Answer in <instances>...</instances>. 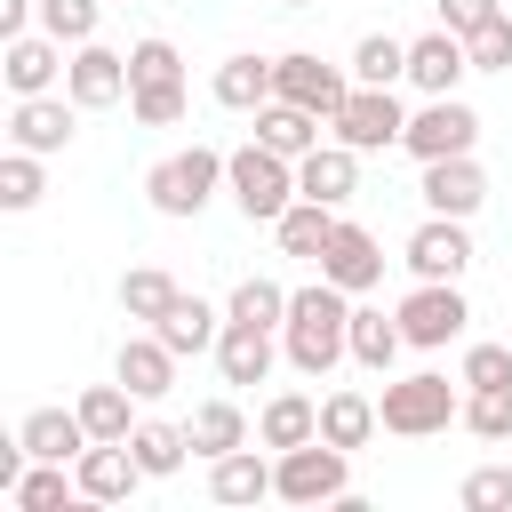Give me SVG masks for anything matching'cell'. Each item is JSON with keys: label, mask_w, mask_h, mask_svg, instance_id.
Segmentation results:
<instances>
[{"label": "cell", "mask_w": 512, "mask_h": 512, "mask_svg": "<svg viewBox=\"0 0 512 512\" xmlns=\"http://www.w3.org/2000/svg\"><path fill=\"white\" fill-rule=\"evenodd\" d=\"M280 352L296 376H328L336 360H352V296L336 280L288 288V320H280Z\"/></svg>", "instance_id": "1"}, {"label": "cell", "mask_w": 512, "mask_h": 512, "mask_svg": "<svg viewBox=\"0 0 512 512\" xmlns=\"http://www.w3.org/2000/svg\"><path fill=\"white\" fill-rule=\"evenodd\" d=\"M464 384V376H456ZM440 368H416V376H400V384H384V400H376V416H384V432H400V440H432V432H448L456 416H464V392H456Z\"/></svg>", "instance_id": "2"}, {"label": "cell", "mask_w": 512, "mask_h": 512, "mask_svg": "<svg viewBox=\"0 0 512 512\" xmlns=\"http://www.w3.org/2000/svg\"><path fill=\"white\" fill-rule=\"evenodd\" d=\"M272 496H280V504H344V496H352V448H336V440L280 448Z\"/></svg>", "instance_id": "3"}, {"label": "cell", "mask_w": 512, "mask_h": 512, "mask_svg": "<svg viewBox=\"0 0 512 512\" xmlns=\"http://www.w3.org/2000/svg\"><path fill=\"white\" fill-rule=\"evenodd\" d=\"M224 160H232V152H208V144L168 152L160 168H144V200H152L160 216H200V208L216 200V184H224Z\"/></svg>", "instance_id": "4"}, {"label": "cell", "mask_w": 512, "mask_h": 512, "mask_svg": "<svg viewBox=\"0 0 512 512\" xmlns=\"http://www.w3.org/2000/svg\"><path fill=\"white\" fill-rule=\"evenodd\" d=\"M224 184H232V200H240L248 224H272V216L296 200V160L272 152V144H240V152L224 160Z\"/></svg>", "instance_id": "5"}, {"label": "cell", "mask_w": 512, "mask_h": 512, "mask_svg": "<svg viewBox=\"0 0 512 512\" xmlns=\"http://www.w3.org/2000/svg\"><path fill=\"white\" fill-rule=\"evenodd\" d=\"M464 320H472V304L456 296V280H416V288L400 296V336H408L416 352L456 344V336H464Z\"/></svg>", "instance_id": "6"}, {"label": "cell", "mask_w": 512, "mask_h": 512, "mask_svg": "<svg viewBox=\"0 0 512 512\" xmlns=\"http://www.w3.org/2000/svg\"><path fill=\"white\" fill-rule=\"evenodd\" d=\"M272 96H280V104H304V112H320V120H336L344 96H352V80H344L336 64H320L312 48H288V56H272Z\"/></svg>", "instance_id": "7"}, {"label": "cell", "mask_w": 512, "mask_h": 512, "mask_svg": "<svg viewBox=\"0 0 512 512\" xmlns=\"http://www.w3.org/2000/svg\"><path fill=\"white\" fill-rule=\"evenodd\" d=\"M328 128H336V144H352V152H384V144L408 136V112H400L392 88H360V80H352V96H344V112H336Z\"/></svg>", "instance_id": "8"}, {"label": "cell", "mask_w": 512, "mask_h": 512, "mask_svg": "<svg viewBox=\"0 0 512 512\" xmlns=\"http://www.w3.org/2000/svg\"><path fill=\"white\" fill-rule=\"evenodd\" d=\"M416 160H456L480 144V112L456 104V96H424V112H408V136H400Z\"/></svg>", "instance_id": "9"}, {"label": "cell", "mask_w": 512, "mask_h": 512, "mask_svg": "<svg viewBox=\"0 0 512 512\" xmlns=\"http://www.w3.org/2000/svg\"><path fill=\"white\" fill-rule=\"evenodd\" d=\"M72 480H80V504H128L136 480H144V464H136L128 440H88L72 456Z\"/></svg>", "instance_id": "10"}, {"label": "cell", "mask_w": 512, "mask_h": 512, "mask_svg": "<svg viewBox=\"0 0 512 512\" xmlns=\"http://www.w3.org/2000/svg\"><path fill=\"white\" fill-rule=\"evenodd\" d=\"M408 272L416 280H464V264H472V232H464V216H424L416 232H408Z\"/></svg>", "instance_id": "11"}, {"label": "cell", "mask_w": 512, "mask_h": 512, "mask_svg": "<svg viewBox=\"0 0 512 512\" xmlns=\"http://www.w3.org/2000/svg\"><path fill=\"white\" fill-rule=\"evenodd\" d=\"M64 96H72L80 112H104V104H120V96H128V56H120V48H96V40H80V48H72V64H64Z\"/></svg>", "instance_id": "12"}, {"label": "cell", "mask_w": 512, "mask_h": 512, "mask_svg": "<svg viewBox=\"0 0 512 512\" xmlns=\"http://www.w3.org/2000/svg\"><path fill=\"white\" fill-rule=\"evenodd\" d=\"M0 72H8V96H48L64 80V40L56 32H16V40H0Z\"/></svg>", "instance_id": "13"}, {"label": "cell", "mask_w": 512, "mask_h": 512, "mask_svg": "<svg viewBox=\"0 0 512 512\" xmlns=\"http://www.w3.org/2000/svg\"><path fill=\"white\" fill-rule=\"evenodd\" d=\"M320 280H336L344 296H368V288L384 280V248H376V232H360V224H336V240L320 248Z\"/></svg>", "instance_id": "14"}, {"label": "cell", "mask_w": 512, "mask_h": 512, "mask_svg": "<svg viewBox=\"0 0 512 512\" xmlns=\"http://www.w3.org/2000/svg\"><path fill=\"white\" fill-rule=\"evenodd\" d=\"M472 72V48H464V32H424V40H408V80L424 88V96H456V80Z\"/></svg>", "instance_id": "15"}, {"label": "cell", "mask_w": 512, "mask_h": 512, "mask_svg": "<svg viewBox=\"0 0 512 512\" xmlns=\"http://www.w3.org/2000/svg\"><path fill=\"white\" fill-rule=\"evenodd\" d=\"M424 208L432 216H472L480 200H488V176H480V160L472 152H456V160H424Z\"/></svg>", "instance_id": "16"}, {"label": "cell", "mask_w": 512, "mask_h": 512, "mask_svg": "<svg viewBox=\"0 0 512 512\" xmlns=\"http://www.w3.org/2000/svg\"><path fill=\"white\" fill-rule=\"evenodd\" d=\"M72 112H80L72 96H16L8 136H16L24 152H40V160H48V152H64V144H72Z\"/></svg>", "instance_id": "17"}, {"label": "cell", "mask_w": 512, "mask_h": 512, "mask_svg": "<svg viewBox=\"0 0 512 512\" xmlns=\"http://www.w3.org/2000/svg\"><path fill=\"white\" fill-rule=\"evenodd\" d=\"M296 192L344 208V200L360 192V152H352V144H312V152L296 160Z\"/></svg>", "instance_id": "18"}, {"label": "cell", "mask_w": 512, "mask_h": 512, "mask_svg": "<svg viewBox=\"0 0 512 512\" xmlns=\"http://www.w3.org/2000/svg\"><path fill=\"white\" fill-rule=\"evenodd\" d=\"M152 336H160V344H168L176 360H192V352H216L224 320H216V304H208V296H192V288H184V296H176V304H168V312L152 320Z\"/></svg>", "instance_id": "19"}, {"label": "cell", "mask_w": 512, "mask_h": 512, "mask_svg": "<svg viewBox=\"0 0 512 512\" xmlns=\"http://www.w3.org/2000/svg\"><path fill=\"white\" fill-rule=\"evenodd\" d=\"M112 376L136 392V400H160V392H176V352L144 328V336H128L120 344V360H112Z\"/></svg>", "instance_id": "20"}, {"label": "cell", "mask_w": 512, "mask_h": 512, "mask_svg": "<svg viewBox=\"0 0 512 512\" xmlns=\"http://www.w3.org/2000/svg\"><path fill=\"white\" fill-rule=\"evenodd\" d=\"M336 224H344V216H336L328 200H304V192H296V200L272 216V232H280V256H312V264H320V248L336 240Z\"/></svg>", "instance_id": "21"}, {"label": "cell", "mask_w": 512, "mask_h": 512, "mask_svg": "<svg viewBox=\"0 0 512 512\" xmlns=\"http://www.w3.org/2000/svg\"><path fill=\"white\" fill-rule=\"evenodd\" d=\"M216 376H224V384H264V376H272V328L224 320V336H216Z\"/></svg>", "instance_id": "22"}, {"label": "cell", "mask_w": 512, "mask_h": 512, "mask_svg": "<svg viewBox=\"0 0 512 512\" xmlns=\"http://www.w3.org/2000/svg\"><path fill=\"white\" fill-rule=\"evenodd\" d=\"M16 440H24L32 456H48V464H72V456L88 448V424H80V408H32V416L16 424Z\"/></svg>", "instance_id": "23"}, {"label": "cell", "mask_w": 512, "mask_h": 512, "mask_svg": "<svg viewBox=\"0 0 512 512\" xmlns=\"http://www.w3.org/2000/svg\"><path fill=\"white\" fill-rule=\"evenodd\" d=\"M256 440H264V448H304V440H320V400H304V392H272L264 416H256Z\"/></svg>", "instance_id": "24"}, {"label": "cell", "mask_w": 512, "mask_h": 512, "mask_svg": "<svg viewBox=\"0 0 512 512\" xmlns=\"http://www.w3.org/2000/svg\"><path fill=\"white\" fill-rule=\"evenodd\" d=\"M216 104L224 112H264L272 104V56H224L216 64Z\"/></svg>", "instance_id": "25"}, {"label": "cell", "mask_w": 512, "mask_h": 512, "mask_svg": "<svg viewBox=\"0 0 512 512\" xmlns=\"http://www.w3.org/2000/svg\"><path fill=\"white\" fill-rule=\"evenodd\" d=\"M208 496L216 504H256V496H272V464L256 448H232V456L208 464Z\"/></svg>", "instance_id": "26"}, {"label": "cell", "mask_w": 512, "mask_h": 512, "mask_svg": "<svg viewBox=\"0 0 512 512\" xmlns=\"http://www.w3.org/2000/svg\"><path fill=\"white\" fill-rule=\"evenodd\" d=\"M256 144H272V152H288V160H304L312 144H320V112H304V104H264L256 112Z\"/></svg>", "instance_id": "27"}, {"label": "cell", "mask_w": 512, "mask_h": 512, "mask_svg": "<svg viewBox=\"0 0 512 512\" xmlns=\"http://www.w3.org/2000/svg\"><path fill=\"white\" fill-rule=\"evenodd\" d=\"M376 424H384V416H376L368 392H328V400H320V440H336V448H368Z\"/></svg>", "instance_id": "28"}, {"label": "cell", "mask_w": 512, "mask_h": 512, "mask_svg": "<svg viewBox=\"0 0 512 512\" xmlns=\"http://www.w3.org/2000/svg\"><path fill=\"white\" fill-rule=\"evenodd\" d=\"M184 432H192V456H208V464L232 456V448H248V416H240L232 400H200Z\"/></svg>", "instance_id": "29"}, {"label": "cell", "mask_w": 512, "mask_h": 512, "mask_svg": "<svg viewBox=\"0 0 512 512\" xmlns=\"http://www.w3.org/2000/svg\"><path fill=\"white\" fill-rule=\"evenodd\" d=\"M400 344H408V336H400V312L384 320V312H368V304H352V360H360L368 376H384V368L400 360Z\"/></svg>", "instance_id": "30"}, {"label": "cell", "mask_w": 512, "mask_h": 512, "mask_svg": "<svg viewBox=\"0 0 512 512\" xmlns=\"http://www.w3.org/2000/svg\"><path fill=\"white\" fill-rule=\"evenodd\" d=\"M128 400H136V392H128L120 376H112V384H88V392H80L72 408H80V424H88V440H128V432H136V416H128Z\"/></svg>", "instance_id": "31"}, {"label": "cell", "mask_w": 512, "mask_h": 512, "mask_svg": "<svg viewBox=\"0 0 512 512\" xmlns=\"http://www.w3.org/2000/svg\"><path fill=\"white\" fill-rule=\"evenodd\" d=\"M128 448H136L144 480H168V472L192 456V432H184V424H136V432H128Z\"/></svg>", "instance_id": "32"}, {"label": "cell", "mask_w": 512, "mask_h": 512, "mask_svg": "<svg viewBox=\"0 0 512 512\" xmlns=\"http://www.w3.org/2000/svg\"><path fill=\"white\" fill-rule=\"evenodd\" d=\"M352 80H360V88H392V80H408V40L368 32V40L352 48Z\"/></svg>", "instance_id": "33"}, {"label": "cell", "mask_w": 512, "mask_h": 512, "mask_svg": "<svg viewBox=\"0 0 512 512\" xmlns=\"http://www.w3.org/2000/svg\"><path fill=\"white\" fill-rule=\"evenodd\" d=\"M176 296H184V288H176V280H168L160 264H136V272L120 280V312H128V320H144V328H152V320H160V312H168Z\"/></svg>", "instance_id": "34"}, {"label": "cell", "mask_w": 512, "mask_h": 512, "mask_svg": "<svg viewBox=\"0 0 512 512\" xmlns=\"http://www.w3.org/2000/svg\"><path fill=\"white\" fill-rule=\"evenodd\" d=\"M8 496H16V512H64V496H80V480H64V464L32 456V464H24V480H16Z\"/></svg>", "instance_id": "35"}, {"label": "cell", "mask_w": 512, "mask_h": 512, "mask_svg": "<svg viewBox=\"0 0 512 512\" xmlns=\"http://www.w3.org/2000/svg\"><path fill=\"white\" fill-rule=\"evenodd\" d=\"M224 320H248V328H280V320H288V288H280V280H256V272H248V280L232 288Z\"/></svg>", "instance_id": "36"}, {"label": "cell", "mask_w": 512, "mask_h": 512, "mask_svg": "<svg viewBox=\"0 0 512 512\" xmlns=\"http://www.w3.org/2000/svg\"><path fill=\"white\" fill-rule=\"evenodd\" d=\"M472 440H512V384H480L464 392V416H456Z\"/></svg>", "instance_id": "37"}, {"label": "cell", "mask_w": 512, "mask_h": 512, "mask_svg": "<svg viewBox=\"0 0 512 512\" xmlns=\"http://www.w3.org/2000/svg\"><path fill=\"white\" fill-rule=\"evenodd\" d=\"M136 88H184V56L168 40H136L128 48V96Z\"/></svg>", "instance_id": "38"}, {"label": "cell", "mask_w": 512, "mask_h": 512, "mask_svg": "<svg viewBox=\"0 0 512 512\" xmlns=\"http://www.w3.org/2000/svg\"><path fill=\"white\" fill-rule=\"evenodd\" d=\"M40 192H48V176H40V152H24V144H16V152L0 160V208H16V216H24Z\"/></svg>", "instance_id": "39"}, {"label": "cell", "mask_w": 512, "mask_h": 512, "mask_svg": "<svg viewBox=\"0 0 512 512\" xmlns=\"http://www.w3.org/2000/svg\"><path fill=\"white\" fill-rule=\"evenodd\" d=\"M96 16H104V0H40V32H56L64 48L96 40Z\"/></svg>", "instance_id": "40"}, {"label": "cell", "mask_w": 512, "mask_h": 512, "mask_svg": "<svg viewBox=\"0 0 512 512\" xmlns=\"http://www.w3.org/2000/svg\"><path fill=\"white\" fill-rule=\"evenodd\" d=\"M456 504H464V512H504V504H512V464H480V472H464Z\"/></svg>", "instance_id": "41"}, {"label": "cell", "mask_w": 512, "mask_h": 512, "mask_svg": "<svg viewBox=\"0 0 512 512\" xmlns=\"http://www.w3.org/2000/svg\"><path fill=\"white\" fill-rule=\"evenodd\" d=\"M464 48H472V72H512V16H488Z\"/></svg>", "instance_id": "42"}, {"label": "cell", "mask_w": 512, "mask_h": 512, "mask_svg": "<svg viewBox=\"0 0 512 512\" xmlns=\"http://www.w3.org/2000/svg\"><path fill=\"white\" fill-rule=\"evenodd\" d=\"M480 384H512V344H472L464 352V392Z\"/></svg>", "instance_id": "43"}, {"label": "cell", "mask_w": 512, "mask_h": 512, "mask_svg": "<svg viewBox=\"0 0 512 512\" xmlns=\"http://www.w3.org/2000/svg\"><path fill=\"white\" fill-rule=\"evenodd\" d=\"M488 16H504V0H440V24H448V32H464V40H472Z\"/></svg>", "instance_id": "44"}, {"label": "cell", "mask_w": 512, "mask_h": 512, "mask_svg": "<svg viewBox=\"0 0 512 512\" xmlns=\"http://www.w3.org/2000/svg\"><path fill=\"white\" fill-rule=\"evenodd\" d=\"M280 8H312V0H280Z\"/></svg>", "instance_id": "45"}, {"label": "cell", "mask_w": 512, "mask_h": 512, "mask_svg": "<svg viewBox=\"0 0 512 512\" xmlns=\"http://www.w3.org/2000/svg\"><path fill=\"white\" fill-rule=\"evenodd\" d=\"M104 8H112V0H104Z\"/></svg>", "instance_id": "46"}]
</instances>
